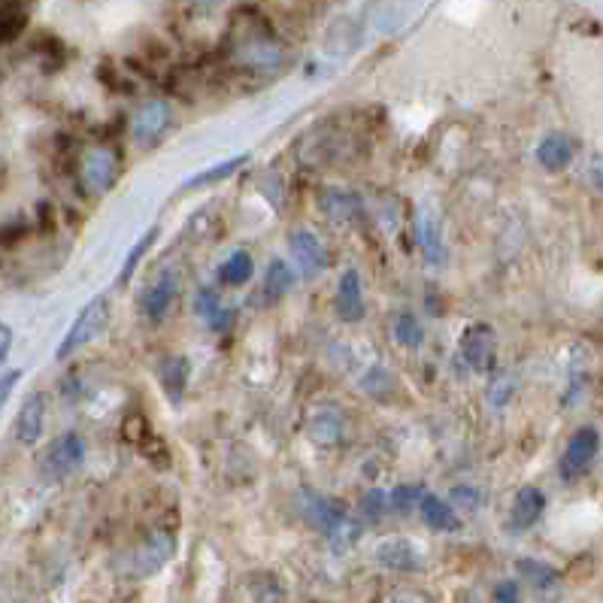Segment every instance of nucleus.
Returning <instances> with one entry per match:
<instances>
[{
  "label": "nucleus",
  "instance_id": "obj_1",
  "mask_svg": "<svg viewBox=\"0 0 603 603\" xmlns=\"http://www.w3.org/2000/svg\"><path fill=\"white\" fill-rule=\"evenodd\" d=\"M231 52H234V61L252 73H273L282 67V58H285L282 43L261 22H246L243 28H237Z\"/></svg>",
  "mask_w": 603,
  "mask_h": 603
},
{
  "label": "nucleus",
  "instance_id": "obj_2",
  "mask_svg": "<svg viewBox=\"0 0 603 603\" xmlns=\"http://www.w3.org/2000/svg\"><path fill=\"white\" fill-rule=\"evenodd\" d=\"M107 319H110V300H107V297H94L91 304L82 307V313L76 316V322H73L70 331L64 334V340H61L55 358H58V361H67L73 352H79L85 343H91L100 331H104Z\"/></svg>",
  "mask_w": 603,
  "mask_h": 603
},
{
  "label": "nucleus",
  "instance_id": "obj_3",
  "mask_svg": "<svg viewBox=\"0 0 603 603\" xmlns=\"http://www.w3.org/2000/svg\"><path fill=\"white\" fill-rule=\"evenodd\" d=\"M82 461H85V440H82V434L67 431L58 440H52L46 446V452L40 455V473H43V479L61 482L70 473H76Z\"/></svg>",
  "mask_w": 603,
  "mask_h": 603
},
{
  "label": "nucleus",
  "instance_id": "obj_4",
  "mask_svg": "<svg viewBox=\"0 0 603 603\" xmlns=\"http://www.w3.org/2000/svg\"><path fill=\"white\" fill-rule=\"evenodd\" d=\"M119 179V155L107 146H94L79 158V182L85 194L100 197L107 194Z\"/></svg>",
  "mask_w": 603,
  "mask_h": 603
},
{
  "label": "nucleus",
  "instance_id": "obj_5",
  "mask_svg": "<svg viewBox=\"0 0 603 603\" xmlns=\"http://www.w3.org/2000/svg\"><path fill=\"white\" fill-rule=\"evenodd\" d=\"M176 552V540L167 531H152L149 537H143V543H137L128 555H125V570L131 576H152L158 573Z\"/></svg>",
  "mask_w": 603,
  "mask_h": 603
},
{
  "label": "nucleus",
  "instance_id": "obj_6",
  "mask_svg": "<svg viewBox=\"0 0 603 603\" xmlns=\"http://www.w3.org/2000/svg\"><path fill=\"white\" fill-rule=\"evenodd\" d=\"M597 452H600V434H597V428H591V425L579 428V431L570 437L567 449H564V458H561V476H564V479H576V476H582V473L591 467V461L597 458Z\"/></svg>",
  "mask_w": 603,
  "mask_h": 603
},
{
  "label": "nucleus",
  "instance_id": "obj_7",
  "mask_svg": "<svg viewBox=\"0 0 603 603\" xmlns=\"http://www.w3.org/2000/svg\"><path fill=\"white\" fill-rule=\"evenodd\" d=\"M288 252H291V258H294V267L304 273L307 279H313V276H319L322 270H328V249H325V243H322L316 234H310V231H294V234L288 237Z\"/></svg>",
  "mask_w": 603,
  "mask_h": 603
},
{
  "label": "nucleus",
  "instance_id": "obj_8",
  "mask_svg": "<svg viewBox=\"0 0 603 603\" xmlns=\"http://www.w3.org/2000/svg\"><path fill=\"white\" fill-rule=\"evenodd\" d=\"M170 125V107L164 100H146L131 119V137L137 146H152Z\"/></svg>",
  "mask_w": 603,
  "mask_h": 603
},
{
  "label": "nucleus",
  "instance_id": "obj_9",
  "mask_svg": "<svg viewBox=\"0 0 603 603\" xmlns=\"http://www.w3.org/2000/svg\"><path fill=\"white\" fill-rule=\"evenodd\" d=\"M494 349V331L488 325H470L461 334V358L479 373L494 367Z\"/></svg>",
  "mask_w": 603,
  "mask_h": 603
},
{
  "label": "nucleus",
  "instance_id": "obj_10",
  "mask_svg": "<svg viewBox=\"0 0 603 603\" xmlns=\"http://www.w3.org/2000/svg\"><path fill=\"white\" fill-rule=\"evenodd\" d=\"M43 428H46V397H43V391H34V394H28V400L19 410L16 440L22 446H34L43 437Z\"/></svg>",
  "mask_w": 603,
  "mask_h": 603
},
{
  "label": "nucleus",
  "instance_id": "obj_11",
  "mask_svg": "<svg viewBox=\"0 0 603 603\" xmlns=\"http://www.w3.org/2000/svg\"><path fill=\"white\" fill-rule=\"evenodd\" d=\"M543 510H546V494L540 488H534V485H525L516 494V500H513L510 522H507L510 531H528V528H534L540 522Z\"/></svg>",
  "mask_w": 603,
  "mask_h": 603
},
{
  "label": "nucleus",
  "instance_id": "obj_12",
  "mask_svg": "<svg viewBox=\"0 0 603 603\" xmlns=\"http://www.w3.org/2000/svg\"><path fill=\"white\" fill-rule=\"evenodd\" d=\"M337 313L343 322H361L364 316V288L358 270H346L337 282Z\"/></svg>",
  "mask_w": 603,
  "mask_h": 603
},
{
  "label": "nucleus",
  "instance_id": "obj_13",
  "mask_svg": "<svg viewBox=\"0 0 603 603\" xmlns=\"http://www.w3.org/2000/svg\"><path fill=\"white\" fill-rule=\"evenodd\" d=\"M173 297H176V279L170 273H161L155 282L146 285V291L140 297V307H143L146 319L158 322L167 313V307L173 304Z\"/></svg>",
  "mask_w": 603,
  "mask_h": 603
},
{
  "label": "nucleus",
  "instance_id": "obj_14",
  "mask_svg": "<svg viewBox=\"0 0 603 603\" xmlns=\"http://www.w3.org/2000/svg\"><path fill=\"white\" fill-rule=\"evenodd\" d=\"M376 561L388 570H400V573H413L422 567V558L419 552L407 543V540H385L379 549H376Z\"/></svg>",
  "mask_w": 603,
  "mask_h": 603
},
{
  "label": "nucleus",
  "instance_id": "obj_15",
  "mask_svg": "<svg viewBox=\"0 0 603 603\" xmlns=\"http://www.w3.org/2000/svg\"><path fill=\"white\" fill-rule=\"evenodd\" d=\"M194 313H197L200 319H207V325H210L213 331L228 328L231 319H234V310L222 307V300H219V294H216L213 288H200V291H197V297H194Z\"/></svg>",
  "mask_w": 603,
  "mask_h": 603
},
{
  "label": "nucleus",
  "instance_id": "obj_16",
  "mask_svg": "<svg viewBox=\"0 0 603 603\" xmlns=\"http://www.w3.org/2000/svg\"><path fill=\"white\" fill-rule=\"evenodd\" d=\"M537 161L546 170H564L573 161V143L564 134H546L537 146Z\"/></svg>",
  "mask_w": 603,
  "mask_h": 603
},
{
  "label": "nucleus",
  "instance_id": "obj_17",
  "mask_svg": "<svg viewBox=\"0 0 603 603\" xmlns=\"http://www.w3.org/2000/svg\"><path fill=\"white\" fill-rule=\"evenodd\" d=\"M419 510H422V519H425L434 531H458V528H461L455 510L446 504V500H440L437 494H425L422 504H419Z\"/></svg>",
  "mask_w": 603,
  "mask_h": 603
},
{
  "label": "nucleus",
  "instance_id": "obj_18",
  "mask_svg": "<svg viewBox=\"0 0 603 603\" xmlns=\"http://www.w3.org/2000/svg\"><path fill=\"white\" fill-rule=\"evenodd\" d=\"M340 431H343V419H340V413L334 407H322V410L313 413V419H310V437L316 443L331 446V443L340 440Z\"/></svg>",
  "mask_w": 603,
  "mask_h": 603
},
{
  "label": "nucleus",
  "instance_id": "obj_19",
  "mask_svg": "<svg viewBox=\"0 0 603 603\" xmlns=\"http://www.w3.org/2000/svg\"><path fill=\"white\" fill-rule=\"evenodd\" d=\"M307 513H310V519H313V525L319 528V531H325V534H331L349 513H343L334 500H328V497H310L307 500Z\"/></svg>",
  "mask_w": 603,
  "mask_h": 603
},
{
  "label": "nucleus",
  "instance_id": "obj_20",
  "mask_svg": "<svg viewBox=\"0 0 603 603\" xmlns=\"http://www.w3.org/2000/svg\"><path fill=\"white\" fill-rule=\"evenodd\" d=\"M294 285V270L285 261H270L267 264V276H264V294H267V304H276L288 294V288Z\"/></svg>",
  "mask_w": 603,
  "mask_h": 603
},
{
  "label": "nucleus",
  "instance_id": "obj_21",
  "mask_svg": "<svg viewBox=\"0 0 603 603\" xmlns=\"http://www.w3.org/2000/svg\"><path fill=\"white\" fill-rule=\"evenodd\" d=\"M28 25V7H13V4H0V46L13 43Z\"/></svg>",
  "mask_w": 603,
  "mask_h": 603
},
{
  "label": "nucleus",
  "instance_id": "obj_22",
  "mask_svg": "<svg viewBox=\"0 0 603 603\" xmlns=\"http://www.w3.org/2000/svg\"><path fill=\"white\" fill-rule=\"evenodd\" d=\"M252 276V255L249 252H234L222 267H219V279L222 285H243Z\"/></svg>",
  "mask_w": 603,
  "mask_h": 603
},
{
  "label": "nucleus",
  "instance_id": "obj_23",
  "mask_svg": "<svg viewBox=\"0 0 603 603\" xmlns=\"http://www.w3.org/2000/svg\"><path fill=\"white\" fill-rule=\"evenodd\" d=\"M422 497H425V485H419V482H404V485L391 488L388 507H391L394 513H410V510H416V504H422Z\"/></svg>",
  "mask_w": 603,
  "mask_h": 603
},
{
  "label": "nucleus",
  "instance_id": "obj_24",
  "mask_svg": "<svg viewBox=\"0 0 603 603\" xmlns=\"http://www.w3.org/2000/svg\"><path fill=\"white\" fill-rule=\"evenodd\" d=\"M161 379H164L170 400H179L185 391V379H188V361L185 358H167L161 367Z\"/></svg>",
  "mask_w": 603,
  "mask_h": 603
},
{
  "label": "nucleus",
  "instance_id": "obj_25",
  "mask_svg": "<svg viewBox=\"0 0 603 603\" xmlns=\"http://www.w3.org/2000/svg\"><path fill=\"white\" fill-rule=\"evenodd\" d=\"M246 161H249V155H237V158H231V161H225V164H216V167H210V170H204V173L191 176V179L185 182V188H204V185H213V182H219V179H228V176L237 173Z\"/></svg>",
  "mask_w": 603,
  "mask_h": 603
},
{
  "label": "nucleus",
  "instance_id": "obj_26",
  "mask_svg": "<svg viewBox=\"0 0 603 603\" xmlns=\"http://www.w3.org/2000/svg\"><path fill=\"white\" fill-rule=\"evenodd\" d=\"M422 249H425V261L431 267H437L443 261V237H440V222L434 216L422 219Z\"/></svg>",
  "mask_w": 603,
  "mask_h": 603
},
{
  "label": "nucleus",
  "instance_id": "obj_27",
  "mask_svg": "<svg viewBox=\"0 0 603 603\" xmlns=\"http://www.w3.org/2000/svg\"><path fill=\"white\" fill-rule=\"evenodd\" d=\"M394 337L404 343L407 349H419L422 340H425V328H422V322L416 316L404 313V316H397V322H394Z\"/></svg>",
  "mask_w": 603,
  "mask_h": 603
},
{
  "label": "nucleus",
  "instance_id": "obj_28",
  "mask_svg": "<svg viewBox=\"0 0 603 603\" xmlns=\"http://www.w3.org/2000/svg\"><path fill=\"white\" fill-rule=\"evenodd\" d=\"M519 573H522L534 588H552V585L558 582V573H555L549 564L534 561V558H522V561H519Z\"/></svg>",
  "mask_w": 603,
  "mask_h": 603
},
{
  "label": "nucleus",
  "instance_id": "obj_29",
  "mask_svg": "<svg viewBox=\"0 0 603 603\" xmlns=\"http://www.w3.org/2000/svg\"><path fill=\"white\" fill-rule=\"evenodd\" d=\"M155 237H158V228H152L149 234H143L140 240H137V246L131 249V255L125 258V264H122V273H119V282H128L131 276H134V267L140 264V258H143V252L155 243Z\"/></svg>",
  "mask_w": 603,
  "mask_h": 603
},
{
  "label": "nucleus",
  "instance_id": "obj_30",
  "mask_svg": "<svg viewBox=\"0 0 603 603\" xmlns=\"http://www.w3.org/2000/svg\"><path fill=\"white\" fill-rule=\"evenodd\" d=\"M358 534H361V525H358L355 519H349V516H346V519H343V522H340V525H337V528H334L328 537H331L334 552H343V549H349V546L358 540Z\"/></svg>",
  "mask_w": 603,
  "mask_h": 603
},
{
  "label": "nucleus",
  "instance_id": "obj_31",
  "mask_svg": "<svg viewBox=\"0 0 603 603\" xmlns=\"http://www.w3.org/2000/svg\"><path fill=\"white\" fill-rule=\"evenodd\" d=\"M385 510H388V497H385L379 488H370V491L361 497V516H364V519L373 522V519H379Z\"/></svg>",
  "mask_w": 603,
  "mask_h": 603
},
{
  "label": "nucleus",
  "instance_id": "obj_32",
  "mask_svg": "<svg viewBox=\"0 0 603 603\" xmlns=\"http://www.w3.org/2000/svg\"><path fill=\"white\" fill-rule=\"evenodd\" d=\"M325 207H328V213H331L337 222H343V219H349L352 210H355V197H352V194L331 191V197H325Z\"/></svg>",
  "mask_w": 603,
  "mask_h": 603
},
{
  "label": "nucleus",
  "instance_id": "obj_33",
  "mask_svg": "<svg viewBox=\"0 0 603 603\" xmlns=\"http://www.w3.org/2000/svg\"><path fill=\"white\" fill-rule=\"evenodd\" d=\"M510 397H513V379L510 376H497L491 382V388H488V400L494 407H504Z\"/></svg>",
  "mask_w": 603,
  "mask_h": 603
},
{
  "label": "nucleus",
  "instance_id": "obj_34",
  "mask_svg": "<svg viewBox=\"0 0 603 603\" xmlns=\"http://www.w3.org/2000/svg\"><path fill=\"white\" fill-rule=\"evenodd\" d=\"M19 379H22V370H4V373H0V410H4L10 394L16 391Z\"/></svg>",
  "mask_w": 603,
  "mask_h": 603
},
{
  "label": "nucleus",
  "instance_id": "obj_35",
  "mask_svg": "<svg viewBox=\"0 0 603 603\" xmlns=\"http://www.w3.org/2000/svg\"><path fill=\"white\" fill-rule=\"evenodd\" d=\"M452 497H455V504L464 507V510H476V504H479V494H476V488H470V485L455 488Z\"/></svg>",
  "mask_w": 603,
  "mask_h": 603
},
{
  "label": "nucleus",
  "instance_id": "obj_36",
  "mask_svg": "<svg viewBox=\"0 0 603 603\" xmlns=\"http://www.w3.org/2000/svg\"><path fill=\"white\" fill-rule=\"evenodd\" d=\"M494 603H519V585L516 582H500L494 591Z\"/></svg>",
  "mask_w": 603,
  "mask_h": 603
},
{
  "label": "nucleus",
  "instance_id": "obj_37",
  "mask_svg": "<svg viewBox=\"0 0 603 603\" xmlns=\"http://www.w3.org/2000/svg\"><path fill=\"white\" fill-rule=\"evenodd\" d=\"M13 352V328L7 322H0V364H4Z\"/></svg>",
  "mask_w": 603,
  "mask_h": 603
},
{
  "label": "nucleus",
  "instance_id": "obj_38",
  "mask_svg": "<svg viewBox=\"0 0 603 603\" xmlns=\"http://www.w3.org/2000/svg\"><path fill=\"white\" fill-rule=\"evenodd\" d=\"M588 179L597 191H603V155H594L588 164Z\"/></svg>",
  "mask_w": 603,
  "mask_h": 603
},
{
  "label": "nucleus",
  "instance_id": "obj_39",
  "mask_svg": "<svg viewBox=\"0 0 603 603\" xmlns=\"http://www.w3.org/2000/svg\"><path fill=\"white\" fill-rule=\"evenodd\" d=\"M194 7H200V10H210V7H216V4H222V0H191Z\"/></svg>",
  "mask_w": 603,
  "mask_h": 603
}]
</instances>
